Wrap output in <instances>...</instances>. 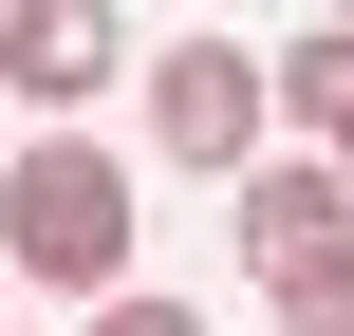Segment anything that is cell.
I'll use <instances>...</instances> for the list:
<instances>
[{"mask_svg": "<svg viewBox=\"0 0 354 336\" xmlns=\"http://www.w3.org/2000/svg\"><path fill=\"white\" fill-rule=\"evenodd\" d=\"M131 168L93 150V131H37V150H0V299H131Z\"/></svg>", "mask_w": 354, "mask_h": 336, "instance_id": "6da1fadb", "label": "cell"}, {"mask_svg": "<svg viewBox=\"0 0 354 336\" xmlns=\"http://www.w3.org/2000/svg\"><path fill=\"white\" fill-rule=\"evenodd\" d=\"M131 94H149V150H168V168H205V187H243V168L280 150V112H261V56H243V37H168Z\"/></svg>", "mask_w": 354, "mask_h": 336, "instance_id": "7a4b0ae2", "label": "cell"}, {"mask_svg": "<svg viewBox=\"0 0 354 336\" xmlns=\"http://www.w3.org/2000/svg\"><path fill=\"white\" fill-rule=\"evenodd\" d=\"M112 75H131V19H112V0H19V19H0V94H19L37 131H75Z\"/></svg>", "mask_w": 354, "mask_h": 336, "instance_id": "3957f363", "label": "cell"}, {"mask_svg": "<svg viewBox=\"0 0 354 336\" xmlns=\"http://www.w3.org/2000/svg\"><path fill=\"white\" fill-rule=\"evenodd\" d=\"M224 224H243V281L280 299V281H317V262H354V206H336V168L317 150H261L243 187H224Z\"/></svg>", "mask_w": 354, "mask_h": 336, "instance_id": "277c9868", "label": "cell"}, {"mask_svg": "<svg viewBox=\"0 0 354 336\" xmlns=\"http://www.w3.org/2000/svg\"><path fill=\"white\" fill-rule=\"evenodd\" d=\"M261 112H280V131H317V168H336V150H354V19H317V37H280V56H261Z\"/></svg>", "mask_w": 354, "mask_h": 336, "instance_id": "5b68a950", "label": "cell"}, {"mask_svg": "<svg viewBox=\"0 0 354 336\" xmlns=\"http://www.w3.org/2000/svg\"><path fill=\"white\" fill-rule=\"evenodd\" d=\"M261 318H280V336H354V262H317V281H280Z\"/></svg>", "mask_w": 354, "mask_h": 336, "instance_id": "8992f818", "label": "cell"}, {"mask_svg": "<svg viewBox=\"0 0 354 336\" xmlns=\"http://www.w3.org/2000/svg\"><path fill=\"white\" fill-rule=\"evenodd\" d=\"M75 336H224V318H205V299H149V281H131V299H93Z\"/></svg>", "mask_w": 354, "mask_h": 336, "instance_id": "52a82bcc", "label": "cell"}, {"mask_svg": "<svg viewBox=\"0 0 354 336\" xmlns=\"http://www.w3.org/2000/svg\"><path fill=\"white\" fill-rule=\"evenodd\" d=\"M0 336H19V299H0Z\"/></svg>", "mask_w": 354, "mask_h": 336, "instance_id": "ba28073f", "label": "cell"}]
</instances>
